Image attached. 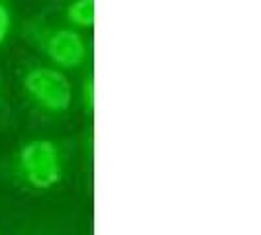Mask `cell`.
<instances>
[{"label":"cell","mask_w":261,"mask_h":235,"mask_svg":"<svg viewBox=\"0 0 261 235\" xmlns=\"http://www.w3.org/2000/svg\"><path fill=\"white\" fill-rule=\"evenodd\" d=\"M6 179L30 194H45L65 181V145L51 137H32L8 157Z\"/></svg>","instance_id":"1"},{"label":"cell","mask_w":261,"mask_h":235,"mask_svg":"<svg viewBox=\"0 0 261 235\" xmlns=\"http://www.w3.org/2000/svg\"><path fill=\"white\" fill-rule=\"evenodd\" d=\"M22 34L26 41L51 61L55 69L73 71L87 61V43L73 27L51 26L41 18L28 20Z\"/></svg>","instance_id":"2"},{"label":"cell","mask_w":261,"mask_h":235,"mask_svg":"<svg viewBox=\"0 0 261 235\" xmlns=\"http://www.w3.org/2000/svg\"><path fill=\"white\" fill-rule=\"evenodd\" d=\"M20 86L30 106L43 116L61 118L71 110L73 104L71 82L55 67H28L22 73Z\"/></svg>","instance_id":"3"},{"label":"cell","mask_w":261,"mask_h":235,"mask_svg":"<svg viewBox=\"0 0 261 235\" xmlns=\"http://www.w3.org/2000/svg\"><path fill=\"white\" fill-rule=\"evenodd\" d=\"M65 20L73 27L94 26V0H73L65 6Z\"/></svg>","instance_id":"4"},{"label":"cell","mask_w":261,"mask_h":235,"mask_svg":"<svg viewBox=\"0 0 261 235\" xmlns=\"http://www.w3.org/2000/svg\"><path fill=\"white\" fill-rule=\"evenodd\" d=\"M14 16H12V4L10 0H0V49L6 43V39L12 32Z\"/></svg>","instance_id":"5"},{"label":"cell","mask_w":261,"mask_h":235,"mask_svg":"<svg viewBox=\"0 0 261 235\" xmlns=\"http://www.w3.org/2000/svg\"><path fill=\"white\" fill-rule=\"evenodd\" d=\"M81 104L83 112L87 118L94 116V77L87 75L83 80V89H81Z\"/></svg>","instance_id":"6"}]
</instances>
